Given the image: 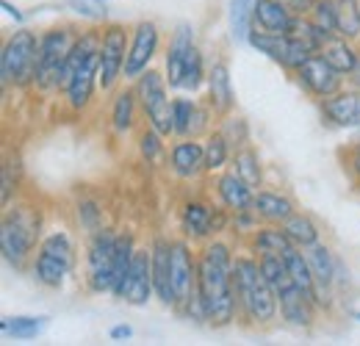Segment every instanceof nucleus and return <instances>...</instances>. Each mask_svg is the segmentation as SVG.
<instances>
[{"label":"nucleus","instance_id":"nucleus-1","mask_svg":"<svg viewBox=\"0 0 360 346\" xmlns=\"http://www.w3.org/2000/svg\"><path fill=\"white\" fill-rule=\"evenodd\" d=\"M197 291L205 305V319L214 327H227L236 319L238 297L233 283V255L227 244H208L197 260Z\"/></svg>","mask_w":360,"mask_h":346},{"label":"nucleus","instance_id":"nucleus-2","mask_svg":"<svg viewBox=\"0 0 360 346\" xmlns=\"http://www.w3.org/2000/svg\"><path fill=\"white\" fill-rule=\"evenodd\" d=\"M233 283H236V297L238 310L244 319L252 324H271L277 319V294L269 286V280L261 271V263L252 258L233 260Z\"/></svg>","mask_w":360,"mask_h":346},{"label":"nucleus","instance_id":"nucleus-3","mask_svg":"<svg viewBox=\"0 0 360 346\" xmlns=\"http://www.w3.org/2000/svg\"><path fill=\"white\" fill-rule=\"evenodd\" d=\"M42 233V214L34 205H14L0 224V252L14 269H25Z\"/></svg>","mask_w":360,"mask_h":346},{"label":"nucleus","instance_id":"nucleus-4","mask_svg":"<svg viewBox=\"0 0 360 346\" xmlns=\"http://www.w3.org/2000/svg\"><path fill=\"white\" fill-rule=\"evenodd\" d=\"M39 70V37L28 28L14 31L0 53V81L3 86H28L37 81Z\"/></svg>","mask_w":360,"mask_h":346},{"label":"nucleus","instance_id":"nucleus-5","mask_svg":"<svg viewBox=\"0 0 360 346\" xmlns=\"http://www.w3.org/2000/svg\"><path fill=\"white\" fill-rule=\"evenodd\" d=\"M136 97L141 111L147 114L150 128H155L164 139L175 133V117H172V100L167 91V78L155 70H144L136 78Z\"/></svg>","mask_w":360,"mask_h":346},{"label":"nucleus","instance_id":"nucleus-6","mask_svg":"<svg viewBox=\"0 0 360 346\" xmlns=\"http://www.w3.org/2000/svg\"><path fill=\"white\" fill-rule=\"evenodd\" d=\"M75 266V250H72V241L67 233L56 230L50 233L47 238H42L39 244V252L34 258V277L47 286V288H61L67 274L72 271Z\"/></svg>","mask_w":360,"mask_h":346},{"label":"nucleus","instance_id":"nucleus-7","mask_svg":"<svg viewBox=\"0 0 360 346\" xmlns=\"http://www.w3.org/2000/svg\"><path fill=\"white\" fill-rule=\"evenodd\" d=\"M78 37L70 34V28H50L39 37V70H37V86L42 91L61 89V75L70 58V50Z\"/></svg>","mask_w":360,"mask_h":346},{"label":"nucleus","instance_id":"nucleus-8","mask_svg":"<svg viewBox=\"0 0 360 346\" xmlns=\"http://www.w3.org/2000/svg\"><path fill=\"white\" fill-rule=\"evenodd\" d=\"M117 238L111 230L91 233L89 255H86V280L91 291H114L117 283Z\"/></svg>","mask_w":360,"mask_h":346},{"label":"nucleus","instance_id":"nucleus-9","mask_svg":"<svg viewBox=\"0 0 360 346\" xmlns=\"http://www.w3.org/2000/svg\"><path fill=\"white\" fill-rule=\"evenodd\" d=\"M250 44L258 53L269 56L271 61H277L280 67H285V70H300L305 64V58L314 56V50L294 34H266V31L255 28L250 34Z\"/></svg>","mask_w":360,"mask_h":346},{"label":"nucleus","instance_id":"nucleus-10","mask_svg":"<svg viewBox=\"0 0 360 346\" xmlns=\"http://www.w3.org/2000/svg\"><path fill=\"white\" fill-rule=\"evenodd\" d=\"M128 31L125 25H108L100 42V89L111 91L120 78H125V58H128Z\"/></svg>","mask_w":360,"mask_h":346},{"label":"nucleus","instance_id":"nucleus-11","mask_svg":"<svg viewBox=\"0 0 360 346\" xmlns=\"http://www.w3.org/2000/svg\"><path fill=\"white\" fill-rule=\"evenodd\" d=\"M153 294H155L153 291V255L147 250L136 247L134 260L128 266V274H125L117 297H122L128 305H147Z\"/></svg>","mask_w":360,"mask_h":346},{"label":"nucleus","instance_id":"nucleus-12","mask_svg":"<svg viewBox=\"0 0 360 346\" xmlns=\"http://www.w3.org/2000/svg\"><path fill=\"white\" fill-rule=\"evenodd\" d=\"M297 75H300V84L308 89L314 97H321V100L335 94V91H341V78H344V72H338L321 53L308 56L305 64L297 70Z\"/></svg>","mask_w":360,"mask_h":346},{"label":"nucleus","instance_id":"nucleus-13","mask_svg":"<svg viewBox=\"0 0 360 346\" xmlns=\"http://www.w3.org/2000/svg\"><path fill=\"white\" fill-rule=\"evenodd\" d=\"M158 25L155 23H139L131 37V47H128V58H125V78H139L144 70H150L153 56L158 53Z\"/></svg>","mask_w":360,"mask_h":346},{"label":"nucleus","instance_id":"nucleus-14","mask_svg":"<svg viewBox=\"0 0 360 346\" xmlns=\"http://www.w3.org/2000/svg\"><path fill=\"white\" fill-rule=\"evenodd\" d=\"M277 305H280V316L285 319V324L291 327H300V330H308L316 319V300L308 297L294 280L288 286H283L277 291Z\"/></svg>","mask_w":360,"mask_h":346},{"label":"nucleus","instance_id":"nucleus-15","mask_svg":"<svg viewBox=\"0 0 360 346\" xmlns=\"http://www.w3.org/2000/svg\"><path fill=\"white\" fill-rule=\"evenodd\" d=\"M172 288L175 307H183L197 294V260L186 241H172Z\"/></svg>","mask_w":360,"mask_h":346},{"label":"nucleus","instance_id":"nucleus-16","mask_svg":"<svg viewBox=\"0 0 360 346\" xmlns=\"http://www.w3.org/2000/svg\"><path fill=\"white\" fill-rule=\"evenodd\" d=\"M94 84H100V50L91 53L89 58H84L75 67V72L70 75V81L64 86L70 108H75V111L86 108L91 100V91H94Z\"/></svg>","mask_w":360,"mask_h":346},{"label":"nucleus","instance_id":"nucleus-17","mask_svg":"<svg viewBox=\"0 0 360 346\" xmlns=\"http://www.w3.org/2000/svg\"><path fill=\"white\" fill-rule=\"evenodd\" d=\"M180 224L188 238H208L211 233H219L225 227V214L200 200H191V203H186V208L180 214Z\"/></svg>","mask_w":360,"mask_h":346},{"label":"nucleus","instance_id":"nucleus-18","mask_svg":"<svg viewBox=\"0 0 360 346\" xmlns=\"http://www.w3.org/2000/svg\"><path fill=\"white\" fill-rule=\"evenodd\" d=\"M305 255H308V263H311V269H314L319 305H330L333 286H335V280H338V260L333 258L330 247L321 244V241H316L314 247H308Z\"/></svg>","mask_w":360,"mask_h":346},{"label":"nucleus","instance_id":"nucleus-19","mask_svg":"<svg viewBox=\"0 0 360 346\" xmlns=\"http://www.w3.org/2000/svg\"><path fill=\"white\" fill-rule=\"evenodd\" d=\"M153 291L164 305H175V288H172V241L155 238L153 250Z\"/></svg>","mask_w":360,"mask_h":346},{"label":"nucleus","instance_id":"nucleus-20","mask_svg":"<svg viewBox=\"0 0 360 346\" xmlns=\"http://www.w3.org/2000/svg\"><path fill=\"white\" fill-rule=\"evenodd\" d=\"M194 28L188 23H180L172 34L169 42V53H167V84L172 89H180L183 84V72H186V61L194 50Z\"/></svg>","mask_w":360,"mask_h":346},{"label":"nucleus","instance_id":"nucleus-21","mask_svg":"<svg viewBox=\"0 0 360 346\" xmlns=\"http://www.w3.org/2000/svg\"><path fill=\"white\" fill-rule=\"evenodd\" d=\"M321 111L335 128H360V91H335L324 97Z\"/></svg>","mask_w":360,"mask_h":346},{"label":"nucleus","instance_id":"nucleus-22","mask_svg":"<svg viewBox=\"0 0 360 346\" xmlns=\"http://www.w3.org/2000/svg\"><path fill=\"white\" fill-rule=\"evenodd\" d=\"M297 17L300 14H294L283 0H255V25H258V31L288 34Z\"/></svg>","mask_w":360,"mask_h":346},{"label":"nucleus","instance_id":"nucleus-23","mask_svg":"<svg viewBox=\"0 0 360 346\" xmlns=\"http://www.w3.org/2000/svg\"><path fill=\"white\" fill-rule=\"evenodd\" d=\"M217 191H219V200L227 211L233 214H241V211H252L255 205V188L250 183H244L236 172H225L217 180Z\"/></svg>","mask_w":360,"mask_h":346},{"label":"nucleus","instance_id":"nucleus-24","mask_svg":"<svg viewBox=\"0 0 360 346\" xmlns=\"http://www.w3.org/2000/svg\"><path fill=\"white\" fill-rule=\"evenodd\" d=\"M208 103L217 114H230L233 105H236V91L230 84V70H227L225 61H217L211 70H208Z\"/></svg>","mask_w":360,"mask_h":346},{"label":"nucleus","instance_id":"nucleus-25","mask_svg":"<svg viewBox=\"0 0 360 346\" xmlns=\"http://www.w3.org/2000/svg\"><path fill=\"white\" fill-rule=\"evenodd\" d=\"M169 167L178 177H197L205 169V144L183 139L169 150Z\"/></svg>","mask_w":360,"mask_h":346},{"label":"nucleus","instance_id":"nucleus-26","mask_svg":"<svg viewBox=\"0 0 360 346\" xmlns=\"http://www.w3.org/2000/svg\"><path fill=\"white\" fill-rule=\"evenodd\" d=\"M352 39H347V37H341V34H333V37H327V42L321 44V56L338 70V72H344V75H352V70H355V64H358L360 53L352 47Z\"/></svg>","mask_w":360,"mask_h":346},{"label":"nucleus","instance_id":"nucleus-27","mask_svg":"<svg viewBox=\"0 0 360 346\" xmlns=\"http://www.w3.org/2000/svg\"><path fill=\"white\" fill-rule=\"evenodd\" d=\"M172 117H175V133L180 139L186 136H197L205 128V114L200 111V105L188 97H178L172 100Z\"/></svg>","mask_w":360,"mask_h":346},{"label":"nucleus","instance_id":"nucleus-28","mask_svg":"<svg viewBox=\"0 0 360 346\" xmlns=\"http://www.w3.org/2000/svg\"><path fill=\"white\" fill-rule=\"evenodd\" d=\"M255 214L269 222V224H283L285 219L294 214V203L283 194H274V191H258L255 194Z\"/></svg>","mask_w":360,"mask_h":346},{"label":"nucleus","instance_id":"nucleus-29","mask_svg":"<svg viewBox=\"0 0 360 346\" xmlns=\"http://www.w3.org/2000/svg\"><path fill=\"white\" fill-rule=\"evenodd\" d=\"M47 327L45 316H6L0 321V330L3 335L14 338V341H28V338H37L42 330Z\"/></svg>","mask_w":360,"mask_h":346},{"label":"nucleus","instance_id":"nucleus-30","mask_svg":"<svg viewBox=\"0 0 360 346\" xmlns=\"http://www.w3.org/2000/svg\"><path fill=\"white\" fill-rule=\"evenodd\" d=\"M280 227L285 230V236H288V238L294 241V247H300V250H308V247H314L316 241H319V227H316L314 219L305 217V214H297V211H294Z\"/></svg>","mask_w":360,"mask_h":346},{"label":"nucleus","instance_id":"nucleus-31","mask_svg":"<svg viewBox=\"0 0 360 346\" xmlns=\"http://www.w3.org/2000/svg\"><path fill=\"white\" fill-rule=\"evenodd\" d=\"M255 23V0H230V34L236 42H250Z\"/></svg>","mask_w":360,"mask_h":346},{"label":"nucleus","instance_id":"nucleus-32","mask_svg":"<svg viewBox=\"0 0 360 346\" xmlns=\"http://www.w3.org/2000/svg\"><path fill=\"white\" fill-rule=\"evenodd\" d=\"M252 247H255L258 255H277V258H283V255L294 247V241L285 236L283 227H261V230L255 233Z\"/></svg>","mask_w":360,"mask_h":346},{"label":"nucleus","instance_id":"nucleus-33","mask_svg":"<svg viewBox=\"0 0 360 346\" xmlns=\"http://www.w3.org/2000/svg\"><path fill=\"white\" fill-rule=\"evenodd\" d=\"M136 89L134 91H120L111 108V125L117 133H128L134 128V114H136Z\"/></svg>","mask_w":360,"mask_h":346},{"label":"nucleus","instance_id":"nucleus-34","mask_svg":"<svg viewBox=\"0 0 360 346\" xmlns=\"http://www.w3.org/2000/svg\"><path fill=\"white\" fill-rule=\"evenodd\" d=\"M233 164H236V169H233V172L238 174L244 183H250L252 188H258V186H261L264 174H261V164H258V153H255V150L241 147V150L236 153Z\"/></svg>","mask_w":360,"mask_h":346},{"label":"nucleus","instance_id":"nucleus-35","mask_svg":"<svg viewBox=\"0 0 360 346\" xmlns=\"http://www.w3.org/2000/svg\"><path fill=\"white\" fill-rule=\"evenodd\" d=\"M227 158H230V144H227L225 133L217 130V133H211L208 141H205V172L222 169L227 164Z\"/></svg>","mask_w":360,"mask_h":346},{"label":"nucleus","instance_id":"nucleus-36","mask_svg":"<svg viewBox=\"0 0 360 346\" xmlns=\"http://www.w3.org/2000/svg\"><path fill=\"white\" fill-rule=\"evenodd\" d=\"M338 34L347 39L360 37V0H338Z\"/></svg>","mask_w":360,"mask_h":346},{"label":"nucleus","instance_id":"nucleus-37","mask_svg":"<svg viewBox=\"0 0 360 346\" xmlns=\"http://www.w3.org/2000/svg\"><path fill=\"white\" fill-rule=\"evenodd\" d=\"M311 20L324 34H338V0H314Z\"/></svg>","mask_w":360,"mask_h":346},{"label":"nucleus","instance_id":"nucleus-38","mask_svg":"<svg viewBox=\"0 0 360 346\" xmlns=\"http://www.w3.org/2000/svg\"><path fill=\"white\" fill-rule=\"evenodd\" d=\"M202 81H205L202 53L194 47L191 56H188V61H186V72H183V84H180V89H186V91H197V89L202 86Z\"/></svg>","mask_w":360,"mask_h":346},{"label":"nucleus","instance_id":"nucleus-39","mask_svg":"<svg viewBox=\"0 0 360 346\" xmlns=\"http://www.w3.org/2000/svg\"><path fill=\"white\" fill-rule=\"evenodd\" d=\"M161 139H164V136H161L155 128H150L141 133L139 150H141V155H144L147 161H158V158H161V153H164V141H161Z\"/></svg>","mask_w":360,"mask_h":346},{"label":"nucleus","instance_id":"nucleus-40","mask_svg":"<svg viewBox=\"0 0 360 346\" xmlns=\"http://www.w3.org/2000/svg\"><path fill=\"white\" fill-rule=\"evenodd\" d=\"M222 133H225L227 144H230V150H241L244 144H247V122L244 120H238V117H230L225 122V128H222Z\"/></svg>","mask_w":360,"mask_h":346},{"label":"nucleus","instance_id":"nucleus-41","mask_svg":"<svg viewBox=\"0 0 360 346\" xmlns=\"http://www.w3.org/2000/svg\"><path fill=\"white\" fill-rule=\"evenodd\" d=\"M78 219L84 222V227H86L89 233H97V230H103V227H100V211H97L91 203H84V205H78Z\"/></svg>","mask_w":360,"mask_h":346},{"label":"nucleus","instance_id":"nucleus-42","mask_svg":"<svg viewBox=\"0 0 360 346\" xmlns=\"http://www.w3.org/2000/svg\"><path fill=\"white\" fill-rule=\"evenodd\" d=\"M14 183H17V174L11 177V161H6V164H3V191H0L3 205H8V203H11V191L17 188Z\"/></svg>","mask_w":360,"mask_h":346},{"label":"nucleus","instance_id":"nucleus-43","mask_svg":"<svg viewBox=\"0 0 360 346\" xmlns=\"http://www.w3.org/2000/svg\"><path fill=\"white\" fill-rule=\"evenodd\" d=\"M294 14H311V8H314V0H283Z\"/></svg>","mask_w":360,"mask_h":346},{"label":"nucleus","instance_id":"nucleus-44","mask_svg":"<svg viewBox=\"0 0 360 346\" xmlns=\"http://www.w3.org/2000/svg\"><path fill=\"white\" fill-rule=\"evenodd\" d=\"M108 335H111V341H128V338L134 335V327H131V324H117Z\"/></svg>","mask_w":360,"mask_h":346},{"label":"nucleus","instance_id":"nucleus-45","mask_svg":"<svg viewBox=\"0 0 360 346\" xmlns=\"http://www.w3.org/2000/svg\"><path fill=\"white\" fill-rule=\"evenodd\" d=\"M0 6H3V11H6V14H8V17H14V20H17V23H22V11H20V8H17V6H11V3H8V0H3V3H0Z\"/></svg>","mask_w":360,"mask_h":346},{"label":"nucleus","instance_id":"nucleus-46","mask_svg":"<svg viewBox=\"0 0 360 346\" xmlns=\"http://www.w3.org/2000/svg\"><path fill=\"white\" fill-rule=\"evenodd\" d=\"M349 167H352V172H355V177L360 180V147H358V153L352 155V164H349Z\"/></svg>","mask_w":360,"mask_h":346},{"label":"nucleus","instance_id":"nucleus-47","mask_svg":"<svg viewBox=\"0 0 360 346\" xmlns=\"http://www.w3.org/2000/svg\"><path fill=\"white\" fill-rule=\"evenodd\" d=\"M352 84H355V89L360 91V58H358V64H355V70H352Z\"/></svg>","mask_w":360,"mask_h":346},{"label":"nucleus","instance_id":"nucleus-48","mask_svg":"<svg viewBox=\"0 0 360 346\" xmlns=\"http://www.w3.org/2000/svg\"><path fill=\"white\" fill-rule=\"evenodd\" d=\"M355 319H358V321H360V310H358V313H355Z\"/></svg>","mask_w":360,"mask_h":346}]
</instances>
